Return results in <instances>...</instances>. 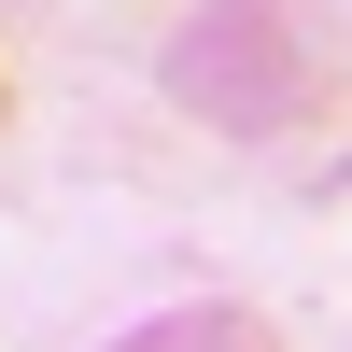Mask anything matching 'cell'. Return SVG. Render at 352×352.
Masks as SVG:
<instances>
[{
  "instance_id": "7a4b0ae2",
  "label": "cell",
  "mask_w": 352,
  "mask_h": 352,
  "mask_svg": "<svg viewBox=\"0 0 352 352\" xmlns=\"http://www.w3.org/2000/svg\"><path fill=\"white\" fill-rule=\"evenodd\" d=\"M113 352H282V338H268V310H226V296H197V310H155V324H127Z\"/></svg>"
},
{
  "instance_id": "6da1fadb",
  "label": "cell",
  "mask_w": 352,
  "mask_h": 352,
  "mask_svg": "<svg viewBox=\"0 0 352 352\" xmlns=\"http://www.w3.org/2000/svg\"><path fill=\"white\" fill-rule=\"evenodd\" d=\"M169 99L226 141H296L352 99V0H197L169 28Z\"/></svg>"
}]
</instances>
